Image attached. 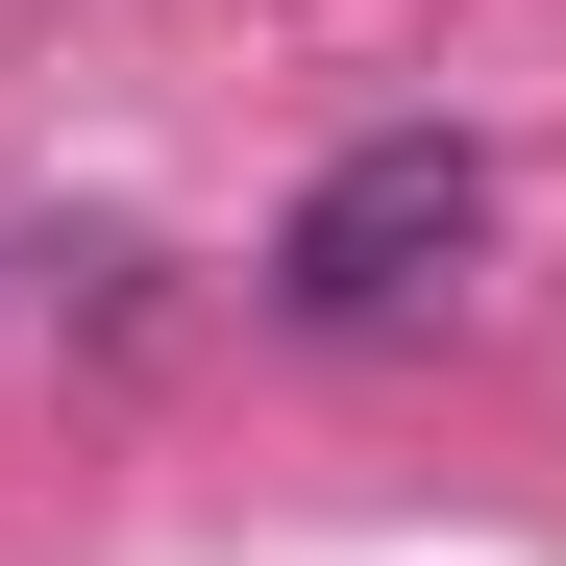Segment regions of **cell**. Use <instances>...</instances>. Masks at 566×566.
<instances>
[{
    "label": "cell",
    "mask_w": 566,
    "mask_h": 566,
    "mask_svg": "<svg viewBox=\"0 0 566 566\" xmlns=\"http://www.w3.org/2000/svg\"><path fill=\"white\" fill-rule=\"evenodd\" d=\"M468 247H493V148H468V124H369V148L296 172V222H271V321L369 345V321L468 296Z\"/></svg>",
    "instance_id": "cell-1"
}]
</instances>
